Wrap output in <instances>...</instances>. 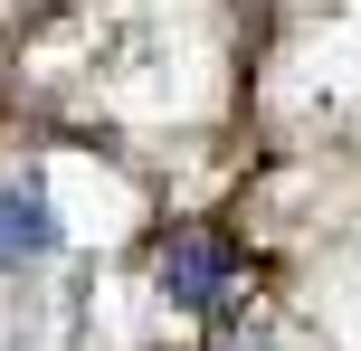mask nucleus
Instances as JSON below:
<instances>
[{"instance_id":"1","label":"nucleus","mask_w":361,"mask_h":351,"mask_svg":"<svg viewBox=\"0 0 361 351\" xmlns=\"http://www.w3.org/2000/svg\"><path fill=\"white\" fill-rule=\"evenodd\" d=\"M67 247V219H57L48 181L38 171H19V181H0V266H38Z\"/></svg>"},{"instance_id":"2","label":"nucleus","mask_w":361,"mask_h":351,"mask_svg":"<svg viewBox=\"0 0 361 351\" xmlns=\"http://www.w3.org/2000/svg\"><path fill=\"white\" fill-rule=\"evenodd\" d=\"M162 295L180 304V314L219 304V295H228V247H219V238H171L162 247Z\"/></svg>"},{"instance_id":"3","label":"nucleus","mask_w":361,"mask_h":351,"mask_svg":"<svg viewBox=\"0 0 361 351\" xmlns=\"http://www.w3.org/2000/svg\"><path fill=\"white\" fill-rule=\"evenodd\" d=\"M228 351H276V342H257V333H247V342H228Z\"/></svg>"}]
</instances>
